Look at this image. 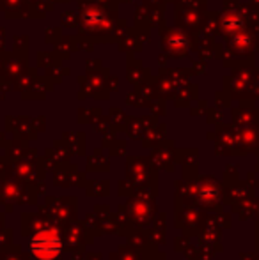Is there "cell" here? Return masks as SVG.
Returning a JSON list of instances; mask_svg holds the SVG:
<instances>
[{
  "label": "cell",
  "mask_w": 259,
  "mask_h": 260,
  "mask_svg": "<svg viewBox=\"0 0 259 260\" xmlns=\"http://www.w3.org/2000/svg\"><path fill=\"white\" fill-rule=\"evenodd\" d=\"M31 250L38 260H55L63 251V241L57 230L46 229L38 232L31 241Z\"/></svg>",
  "instance_id": "cell-1"
}]
</instances>
